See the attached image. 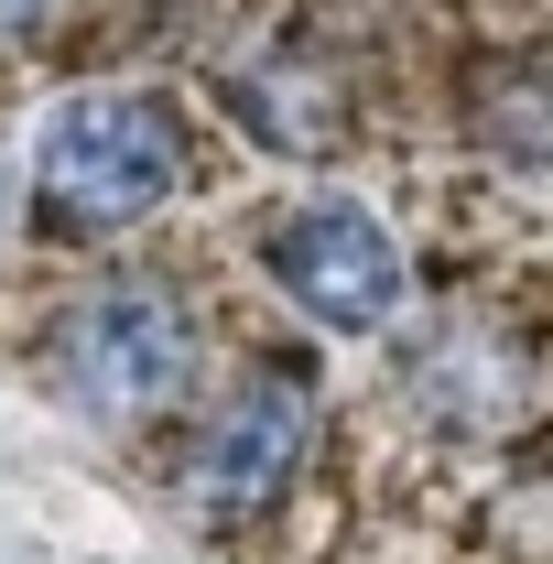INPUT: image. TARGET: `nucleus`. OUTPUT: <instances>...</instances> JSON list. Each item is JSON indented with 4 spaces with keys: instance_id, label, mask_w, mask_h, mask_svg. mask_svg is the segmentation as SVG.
<instances>
[{
    "instance_id": "nucleus-1",
    "label": "nucleus",
    "mask_w": 553,
    "mask_h": 564,
    "mask_svg": "<svg viewBox=\"0 0 553 564\" xmlns=\"http://www.w3.org/2000/svg\"><path fill=\"white\" fill-rule=\"evenodd\" d=\"M185 185V120L141 87H76L33 120V196L76 228H141Z\"/></svg>"
},
{
    "instance_id": "nucleus-2",
    "label": "nucleus",
    "mask_w": 553,
    "mask_h": 564,
    "mask_svg": "<svg viewBox=\"0 0 553 564\" xmlns=\"http://www.w3.org/2000/svg\"><path fill=\"white\" fill-rule=\"evenodd\" d=\"M55 380L76 391V413L98 423H141V413H174L185 380H196V326L163 282H98L66 304V337H55Z\"/></svg>"
},
{
    "instance_id": "nucleus-3",
    "label": "nucleus",
    "mask_w": 553,
    "mask_h": 564,
    "mask_svg": "<svg viewBox=\"0 0 553 564\" xmlns=\"http://www.w3.org/2000/svg\"><path fill=\"white\" fill-rule=\"evenodd\" d=\"M304 456H315V380H293V369H250V380L196 423L174 489H185L196 521H239V510H261V499L293 489Z\"/></svg>"
},
{
    "instance_id": "nucleus-4",
    "label": "nucleus",
    "mask_w": 553,
    "mask_h": 564,
    "mask_svg": "<svg viewBox=\"0 0 553 564\" xmlns=\"http://www.w3.org/2000/svg\"><path fill=\"white\" fill-rule=\"evenodd\" d=\"M272 282L315 326L369 337V326L402 315V239L380 228V207H358V196H304L272 228Z\"/></svg>"
},
{
    "instance_id": "nucleus-5",
    "label": "nucleus",
    "mask_w": 553,
    "mask_h": 564,
    "mask_svg": "<svg viewBox=\"0 0 553 564\" xmlns=\"http://www.w3.org/2000/svg\"><path fill=\"white\" fill-rule=\"evenodd\" d=\"M55 11H66V0H0V44H11V33H44Z\"/></svg>"
},
{
    "instance_id": "nucleus-6",
    "label": "nucleus",
    "mask_w": 553,
    "mask_h": 564,
    "mask_svg": "<svg viewBox=\"0 0 553 564\" xmlns=\"http://www.w3.org/2000/svg\"><path fill=\"white\" fill-rule=\"evenodd\" d=\"M0 239H11V163H0Z\"/></svg>"
}]
</instances>
